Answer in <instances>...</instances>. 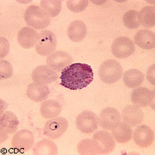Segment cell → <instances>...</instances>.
Returning <instances> with one entry per match:
<instances>
[{
	"mask_svg": "<svg viewBox=\"0 0 155 155\" xmlns=\"http://www.w3.org/2000/svg\"><path fill=\"white\" fill-rule=\"evenodd\" d=\"M93 78L91 66L86 64L74 63L61 71L60 84L70 90H81L90 85Z\"/></svg>",
	"mask_w": 155,
	"mask_h": 155,
	"instance_id": "1",
	"label": "cell"
},
{
	"mask_svg": "<svg viewBox=\"0 0 155 155\" xmlns=\"http://www.w3.org/2000/svg\"><path fill=\"white\" fill-rule=\"evenodd\" d=\"M24 20L29 27L35 30L47 28L51 22V17L39 5H32L24 12Z\"/></svg>",
	"mask_w": 155,
	"mask_h": 155,
	"instance_id": "2",
	"label": "cell"
},
{
	"mask_svg": "<svg viewBox=\"0 0 155 155\" xmlns=\"http://www.w3.org/2000/svg\"><path fill=\"white\" fill-rule=\"evenodd\" d=\"M123 67L116 60H107L102 62L99 69V76L103 82L113 84L118 81L123 76Z\"/></svg>",
	"mask_w": 155,
	"mask_h": 155,
	"instance_id": "3",
	"label": "cell"
},
{
	"mask_svg": "<svg viewBox=\"0 0 155 155\" xmlns=\"http://www.w3.org/2000/svg\"><path fill=\"white\" fill-rule=\"evenodd\" d=\"M57 48V38L53 32L44 30L39 34V39L35 46L37 53L41 56H49Z\"/></svg>",
	"mask_w": 155,
	"mask_h": 155,
	"instance_id": "4",
	"label": "cell"
},
{
	"mask_svg": "<svg viewBox=\"0 0 155 155\" xmlns=\"http://www.w3.org/2000/svg\"><path fill=\"white\" fill-rule=\"evenodd\" d=\"M76 126L77 128L84 134H92L98 128L99 118L93 112L85 110L77 116Z\"/></svg>",
	"mask_w": 155,
	"mask_h": 155,
	"instance_id": "5",
	"label": "cell"
},
{
	"mask_svg": "<svg viewBox=\"0 0 155 155\" xmlns=\"http://www.w3.org/2000/svg\"><path fill=\"white\" fill-rule=\"evenodd\" d=\"M68 127V120L61 116H57L46 122L44 127V134L51 139L56 140L66 132Z\"/></svg>",
	"mask_w": 155,
	"mask_h": 155,
	"instance_id": "6",
	"label": "cell"
},
{
	"mask_svg": "<svg viewBox=\"0 0 155 155\" xmlns=\"http://www.w3.org/2000/svg\"><path fill=\"white\" fill-rule=\"evenodd\" d=\"M135 51L134 41L127 37H119L112 44V53L116 58L124 59L131 56Z\"/></svg>",
	"mask_w": 155,
	"mask_h": 155,
	"instance_id": "7",
	"label": "cell"
},
{
	"mask_svg": "<svg viewBox=\"0 0 155 155\" xmlns=\"http://www.w3.org/2000/svg\"><path fill=\"white\" fill-rule=\"evenodd\" d=\"M18 127H19V120L14 113L10 111L2 113L0 117L1 143L7 139L8 136L16 133Z\"/></svg>",
	"mask_w": 155,
	"mask_h": 155,
	"instance_id": "8",
	"label": "cell"
},
{
	"mask_svg": "<svg viewBox=\"0 0 155 155\" xmlns=\"http://www.w3.org/2000/svg\"><path fill=\"white\" fill-rule=\"evenodd\" d=\"M34 144V134L27 129L16 132L12 140V147L21 153L30 150Z\"/></svg>",
	"mask_w": 155,
	"mask_h": 155,
	"instance_id": "9",
	"label": "cell"
},
{
	"mask_svg": "<svg viewBox=\"0 0 155 155\" xmlns=\"http://www.w3.org/2000/svg\"><path fill=\"white\" fill-rule=\"evenodd\" d=\"M98 118L102 128L106 130H112L121 122V114L116 109L109 107L103 109Z\"/></svg>",
	"mask_w": 155,
	"mask_h": 155,
	"instance_id": "10",
	"label": "cell"
},
{
	"mask_svg": "<svg viewBox=\"0 0 155 155\" xmlns=\"http://www.w3.org/2000/svg\"><path fill=\"white\" fill-rule=\"evenodd\" d=\"M72 60L71 55L66 51H54L47 58V65L56 71H61L70 65Z\"/></svg>",
	"mask_w": 155,
	"mask_h": 155,
	"instance_id": "11",
	"label": "cell"
},
{
	"mask_svg": "<svg viewBox=\"0 0 155 155\" xmlns=\"http://www.w3.org/2000/svg\"><path fill=\"white\" fill-rule=\"evenodd\" d=\"M31 77L34 82L48 85L56 81L58 75L54 70L48 65H40L33 71Z\"/></svg>",
	"mask_w": 155,
	"mask_h": 155,
	"instance_id": "12",
	"label": "cell"
},
{
	"mask_svg": "<svg viewBox=\"0 0 155 155\" xmlns=\"http://www.w3.org/2000/svg\"><path fill=\"white\" fill-rule=\"evenodd\" d=\"M123 121L130 127L140 125L143 120V113L139 106L136 105H128L121 113Z\"/></svg>",
	"mask_w": 155,
	"mask_h": 155,
	"instance_id": "13",
	"label": "cell"
},
{
	"mask_svg": "<svg viewBox=\"0 0 155 155\" xmlns=\"http://www.w3.org/2000/svg\"><path fill=\"white\" fill-rule=\"evenodd\" d=\"M133 136L135 143L140 147H150L154 140L153 130L146 125H140L137 127L133 133Z\"/></svg>",
	"mask_w": 155,
	"mask_h": 155,
	"instance_id": "14",
	"label": "cell"
},
{
	"mask_svg": "<svg viewBox=\"0 0 155 155\" xmlns=\"http://www.w3.org/2000/svg\"><path fill=\"white\" fill-rule=\"evenodd\" d=\"M154 99V92L145 87L136 88L131 93V100L139 107L150 106Z\"/></svg>",
	"mask_w": 155,
	"mask_h": 155,
	"instance_id": "15",
	"label": "cell"
},
{
	"mask_svg": "<svg viewBox=\"0 0 155 155\" xmlns=\"http://www.w3.org/2000/svg\"><path fill=\"white\" fill-rule=\"evenodd\" d=\"M39 39V34L30 27H24L17 34V41L19 45L25 49H30L36 46Z\"/></svg>",
	"mask_w": 155,
	"mask_h": 155,
	"instance_id": "16",
	"label": "cell"
},
{
	"mask_svg": "<svg viewBox=\"0 0 155 155\" xmlns=\"http://www.w3.org/2000/svg\"><path fill=\"white\" fill-rule=\"evenodd\" d=\"M134 43L140 48L152 50L155 48V34L153 32L143 29L138 31L134 37Z\"/></svg>",
	"mask_w": 155,
	"mask_h": 155,
	"instance_id": "17",
	"label": "cell"
},
{
	"mask_svg": "<svg viewBox=\"0 0 155 155\" xmlns=\"http://www.w3.org/2000/svg\"><path fill=\"white\" fill-rule=\"evenodd\" d=\"M49 94L50 90L48 85L36 82L30 83L27 90V95L29 99L36 102H42L47 99Z\"/></svg>",
	"mask_w": 155,
	"mask_h": 155,
	"instance_id": "18",
	"label": "cell"
},
{
	"mask_svg": "<svg viewBox=\"0 0 155 155\" xmlns=\"http://www.w3.org/2000/svg\"><path fill=\"white\" fill-rule=\"evenodd\" d=\"M87 32V27L84 22L74 20L70 23L68 28V36L71 41L78 43L84 40Z\"/></svg>",
	"mask_w": 155,
	"mask_h": 155,
	"instance_id": "19",
	"label": "cell"
},
{
	"mask_svg": "<svg viewBox=\"0 0 155 155\" xmlns=\"http://www.w3.org/2000/svg\"><path fill=\"white\" fill-rule=\"evenodd\" d=\"M77 150L82 155H102L104 152L95 140H82L78 143Z\"/></svg>",
	"mask_w": 155,
	"mask_h": 155,
	"instance_id": "20",
	"label": "cell"
},
{
	"mask_svg": "<svg viewBox=\"0 0 155 155\" xmlns=\"http://www.w3.org/2000/svg\"><path fill=\"white\" fill-rule=\"evenodd\" d=\"M92 139L95 140L100 145L104 154H109L114 150L116 142L112 134L106 131H98L94 134Z\"/></svg>",
	"mask_w": 155,
	"mask_h": 155,
	"instance_id": "21",
	"label": "cell"
},
{
	"mask_svg": "<svg viewBox=\"0 0 155 155\" xmlns=\"http://www.w3.org/2000/svg\"><path fill=\"white\" fill-rule=\"evenodd\" d=\"M112 135L116 142L126 143L130 140L133 137V130L128 124L120 122L117 127L112 130Z\"/></svg>",
	"mask_w": 155,
	"mask_h": 155,
	"instance_id": "22",
	"label": "cell"
},
{
	"mask_svg": "<svg viewBox=\"0 0 155 155\" xmlns=\"http://www.w3.org/2000/svg\"><path fill=\"white\" fill-rule=\"evenodd\" d=\"M61 106L55 100L48 99L41 103L40 113L45 119H52L59 116L61 112Z\"/></svg>",
	"mask_w": 155,
	"mask_h": 155,
	"instance_id": "23",
	"label": "cell"
},
{
	"mask_svg": "<svg viewBox=\"0 0 155 155\" xmlns=\"http://www.w3.org/2000/svg\"><path fill=\"white\" fill-rule=\"evenodd\" d=\"M124 84L130 88H136L140 86L144 81V74L137 69H130L124 74Z\"/></svg>",
	"mask_w": 155,
	"mask_h": 155,
	"instance_id": "24",
	"label": "cell"
},
{
	"mask_svg": "<svg viewBox=\"0 0 155 155\" xmlns=\"http://www.w3.org/2000/svg\"><path fill=\"white\" fill-rule=\"evenodd\" d=\"M33 151L34 155H56L58 147L53 141L44 139L36 143Z\"/></svg>",
	"mask_w": 155,
	"mask_h": 155,
	"instance_id": "25",
	"label": "cell"
},
{
	"mask_svg": "<svg viewBox=\"0 0 155 155\" xmlns=\"http://www.w3.org/2000/svg\"><path fill=\"white\" fill-rule=\"evenodd\" d=\"M140 24L143 27L150 28L155 25V8L154 6L147 5L141 9L139 12Z\"/></svg>",
	"mask_w": 155,
	"mask_h": 155,
	"instance_id": "26",
	"label": "cell"
},
{
	"mask_svg": "<svg viewBox=\"0 0 155 155\" xmlns=\"http://www.w3.org/2000/svg\"><path fill=\"white\" fill-rule=\"evenodd\" d=\"M41 6L50 17H55L61 11V1L60 0H42Z\"/></svg>",
	"mask_w": 155,
	"mask_h": 155,
	"instance_id": "27",
	"label": "cell"
},
{
	"mask_svg": "<svg viewBox=\"0 0 155 155\" xmlns=\"http://www.w3.org/2000/svg\"><path fill=\"white\" fill-rule=\"evenodd\" d=\"M123 22L125 27L128 29H137L140 27L139 12L137 10H129L123 17Z\"/></svg>",
	"mask_w": 155,
	"mask_h": 155,
	"instance_id": "28",
	"label": "cell"
},
{
	"mask_svg": "<svg viewBox=\"0 0 155 155\" xmlns=\"http://www.w3.org/2000/svg\"><path fill=\"white\" fill-rule=\"evenodd\" d=\"M88 0H68L67 7L71 12H80L85 10L88 5Z\"/></svg>",
	"mask_w": 155,
	"mask_h": 155,
	"instance_id": "29",
	"label": "cell"
},
{
	"mask_svg": "<svg viewBox=\"0 0 155 155\" xmlns=\"http://www.w3.org/2000/svg\"><path fill=\"white\" fill-rule=\"evenodd\" d=\"M13 74V68L9 61L1 60L0 61V79H7L12 77Z\"/></svg>",
	"mask_w": 155,
	"mask_h": 155,
	"instance_id": "30",
	"label": "cell"
},
{
	"mask_svg": "<svg viewBox=\"0 0 155 155\" xmlns=\"http://www.w3.org/2000/svg\"><path fill=\"white\" fill-rule=\"evenodd\" d=\"M9 48L10 46H9V43L7 39L1 37L0 38V57L1 58H3L7 55V54L9 53Z\"/></svg>",
	"mask_w": 155,
	"mask_h": 155,
	"instance_id": "31",
	"label": "cell"
},
{
	"mask_svg": "<svg viewBox=\"0 0 155 155\" xmlns=\"http://www.w3.org/2000/svg\"><path fill=\"white\" fill-rule=\"evenodd\" d=\"M154 64H153L147 70V78L150 83H151L152 85H154Z\"/></svg>",
	"mask_w": 155,
	"mask_h": 155,
	"instance_id": "32",
	"label": "cell"
}]
</instances>
